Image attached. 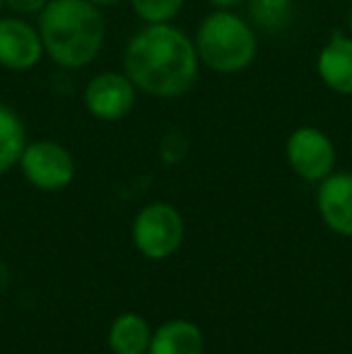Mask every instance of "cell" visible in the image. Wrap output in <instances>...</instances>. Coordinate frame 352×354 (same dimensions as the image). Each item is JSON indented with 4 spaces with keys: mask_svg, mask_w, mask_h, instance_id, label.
<instances>
[{
    "mask_svg": "<svg viewBox=\"0 0 352 354\" xmlns=\"http://www.w3.org/2000/svg\"><path fill=\"white\" fill-rule=\"evenodd\" d=\"M196 44L172 22L145 24L138 29L123 51V73L140 92L157 99H178L198 80Z\"/></svg>",
    "mask_w": 352,
    "mask_h": 354,
    "instance_id": "1",
    "label": "cell"
},
{
    "mask_svg": "<svg viewBox=\"0 0 352 354\" xmlns=\"http://www.w3.org/2000/svg\"><path fill=\"white\" fill-rule=\"evenodd\" d=\"M44 53L66 71H80L94 63L106 39V24L89 0H48L39 12Z\"/></svg>",
    "mask_w": 352,
    "mask_h": 354,
    "instance_id": "2",
    "label": "cell"
},
{
    "mask_svg": "<svg viewBox=\"0 0 352 354\" xmlns=\"http://www.w3.org/2000/svg\"><path fill=\"white\" fill-rule=\"evenodd\" d=\"M196 51L203 66L220 75L241 73L256 61L259 41L251 22L232 10H215L196 32Z\"/></svg>",
    "mask_w": 352,
    "mask_h": 354,
    "instance_id": "3",
    "label": "cell"
},
{
    "mask_svg": "<svg viewBox=\"0 0 352 354\" xmlns=\"http://www.w3.org/2000/svg\"><path fill=\"white\" fill-rule=\"evenodd\" d=\"M186 224L169 203H150L136 214L131 227L133 246L147 261H167L181 248Z\"/></svg>",
    "mask_w": 352,
    "mask_h": 354,
    "instance_id": "4",
    "label": "cell"
},
{
    "mask_svg": "<svg viewBox=\"0 0 352 354\" xmlns=\"http://www.w3.org/2000/svg\"><path fill=\"white\" fill-rule=\"evenodd\" d=\"M17 167L22 169L29 186L41 193H58L68 188L77 171L71 149L56 140L27 142Z\"/></svg>",
    "mask_w": 352,
    "mask_h": 354,
    "instance_id": "5",
    "label": "cell"
},
{
    "mask_svg": "<svg viewBox=\"0 0 352 354\" xmlns=\"http://www.w3.org/2000/svg\"><path fill=\"white\" fill-rule=\"evenodd\" d=\"M290 169L306 183H321L335 171V145L324 131L302 126L292 131L285 145Z\"/></svg>",
    "mask_w": 352,
    "mask_h": 354,
    "instance_id": "6",
    "label": "cell"
},
{
    "mask_svg": "<svg viewBox=\"0 0 352 354\" xmlns=\"http://www.w3.org/2000/svg\"><path fill=\"white\" fill-rule=\"evenodd\" d=\"M136 92L138 87L128 80L126 73H99L87 82L82 104L89 116H94L97 121L116 123L133 111Z\"/></svg>",
    "mask_w": 352,
    "mask_h": 354,
    "instance_id": "7",
    "label": "cell"
},
{
    "mask_svg": "<svg viewBox=\"0 0 352 354\" xmlns=\"http://www.w3.org/2000/svg\"><path fill=\"white\" fill-rule=\"evenodd\" d=\"M44 56L39 27L22 17H0V66L15 73L32 71Z\"/></svg>",
    "mask_w": 352,
    "mask_h": 354,
    "instance_id": "8",
    "label": "cell"
},
{
    "mask_svg": "<svg viewBox=\"0 0 352 354\" xmlns=\"http://www.w3.org/2000/svg\"><path fill=\"white\" fill-rule=\"evenodd\" d=\"M316 207L324 224L338 236H352V171H333L319 183Z\"/></svg>",
    "mask_w": 352,
    "mask_h": 354,
    "instance_id": "9",
    "label": "cell"
},
{
    "mask_svg": "<svg viewBox=\"0 0 352 354\" xmlns=\"http://www.w3.org/2000/svg\"><path fill=\"white\" fill-rule=\"evenodd\" d=\"M319 77L328 89L352 97V34L335 32L316 61Z\"/></svg>",
    "mask_w": 352,
    "mask_h": 354,
    "instance_id": "10",
    "label": "cell"
},
{
    "mask_svg": "<svg viewBox=\"0 0 352 354\" xmlns=\"http://www.w3.org/2000/svg\"><path fill=\"white\" fill-rule=\"evenodd\" d=\"M205 335L196 323L186 318H172L152 330L147 354H203Z\"/></svg>",
    "mask_w": 352,
    "mask_h": 354,
    "instance_id": "11",
    "label": "cell"
},
{
    "mask_svg": "<svg viewBox=\"0 0 352 354\" xmlns=\"http://www.w3.org/2000/svg\"><path fill=\"white\" fill-rule=\"evenodd\" d=\"M109 350L113 354H147L152 340V328L140 313L126 311L109 326Z\"/></svg>",
    "mask_w": 352,
    "mask_h": 354,
    "instance_id": "12",
    "label": "cell"
},
{
    "mask_svg": "<svg viewBox=\"0 0 352 354\" xmlns=\"http://www.w3.org/2000/svg\"><path fill=\"white\" fill-rule=\"evenodd\" d=\"M27 147V128L12 106L0 102V176L19 164Z\"/></svg>",
    "mask_w": 352,
    "mask_h": 354,
    "instance_id": "13",
    "label": "cell"
},
{
    "mask_svg": "<svg viewBox=\"0 0 352 354\" xmlns=\"http://www.w3.org/2000/svg\"><path fill=\"white\" fill-rule=\"evenodd\" d=\"M251 27H259L268 34H277L290 27L295 17V0H246Z\"/></svg>",
    "mask_w": 352,
    "mask_h": 354,
    "instance_id": "14",
    "label": "cell"
},
{
    "mask_svg": "<svg viewBox=\"0 0 352 354\" xmlns=\"http://www.w3.org/2000/svg\"><path fill=\"white\" fill-rule=\"evenodd\" d=\"M186 0H131V8L145 24L172 22Z\"/></svg>",
    "mask_w": 352,
    "mask_h": 354,
    "instance_id": "15",
    "label": "cell"
},
{
    "mask_svg": "<svg viewBox=\"0 0 352 354\" xmlns=\"http://www.w3.org/2000/svg\"><path fill=\"white\" fill-rule=\"evenodd\" d=\"M5 5L17 15H39L48 5V0H5Z\"/></svg>",
    "mask_w": 352,
    "mask_h": 354,
    "instance_id": "16",
    "label": "cell"
},
{
    "mask_svg": "<svg viewBox=\"0 0 352 354\" xmlns=\"http://www.w3.org/2000/svg\"><path fill=\"white\" fill-rule=\"evenodd\" d=\"M246 0H210V5L215 10H234L239 8V5H244Z\"/></svg>",
    "mask_w": 352,
    "mask_h": 354,
    "instance_id": "17",
    "label": "cell"
},
{
    "mask_svg": "<svg viewBox=\"0 0 352 354\" xmlns=\"http://www.w3.org/2000/svg\"><path fill=\"white\" fill-rule=\"evenodd\" d=\"M8 287V270H5V266L0 263V292Z\"/></svg>",
    "mask_w": 352,
    "mask_h": 354,
    "instance_id": "18",
    "label": "cell"
},
{
    "mask_svg": "<svg viewBox=\"0 0 352 354\" xmlns=\"http://www.w3.org/2000/svg\"><path fill=\"white\" fill-rule=\"evenodd\" d=\"M89 3H94L97 8H109V5H116V3H121V0H89Z\"/></svg>",
    "mask_w": 352,
    "mask_h": 354,
    "instance_id": "19",
    "label": "cell"
},
{
    "mask_svg": "<svg viewBox=\"0 0 352 354\" xmlns=\"http://www.w3.org/2000/svg\"><path fill=\"white\" fill-rule=\"evenodd\" d=\"M348 27H350V34H352V10H350V17H348Z\"/></svg>",
    "mask_w": 352,
    "mask_h": 354,
    "instance_id": "20",
    "label": "cell"
},
{
    "mask_svg": "<svg viewBox=\"0 0 352 354\" xmlns=\"http://www.w3.org/2000/svg\"><path fill=\"white\" fill-rule=\"evenodd\" d=\"M3 5H5V0H0V10H3Z\"/></svg>",
    "mask_w": 352,
    "mask_h": 354,
    "instance_id": "21",
    "label": "cell"
}]
</instances>
